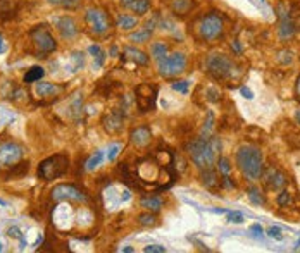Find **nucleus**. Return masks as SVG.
<instances>
[{
  "mask_svg": "<svg viewBox=\"0 0 300 253\" xmlns=\"http://www.w3.org/2000/svg\"><path fill=\"white\" fill-rule=\"evenodd\" d=\"M116 52H118V49H116V47H112V49H110V55L116 57V55H118V53H116Z\"/></svg>",
  "mask_w": 300,
  "mask_h": 253,
  "instance_id": "nucleus-50",
  "label": "nucleus"
},
{
  "mask_svg": "<svg viewBox=\"0 0 300 253\" xmlns=\"http://www.w3.org/2000/svg\"><path fill=\"white\" fill-rule=\"evenodd\" d=\"M129 140H131V143L135 145V147H147L148 143H150V140H152V133H150V129L147 128V126H138V128H135L133 131H131V135H129Z\"/></svg>",
  "mask_w": 300,
  "mask_h": 253,
  "instance_id": "nucleus-17",
  "label": "nucleus"
},
{
  "mask_svg": "<svg viewBox=\"0 0 300 253\" xmlns=\"http://www.w3.org/2000/svg\"><path fill=\"white\" fill-rule=\"evenodd\" d=\"M30 170V162L28 160H21L18 162L14 167H11L7 174H5V179H18V178H24Z\"/></svg>",
  "mask_w": 300,
  "mask_h": 253,
  "instance_id": "nucleus-21",
  "label": "nucleus"
},
{
  "mask_svg": "<svg viewBox=\"0 0 300 253\" xmlns=\"http://www.w3.org/2000/svg\"><path fill=\"white\" fill-rule=\"evenodd\" d=\"M295 250H300V239H299V241L295 243Z\"/></svg>",
  "mask_w": 300,
  "mask_h": 253,
  "instance_id": "nucleus-52",
  "label": "nucleus"
},
{
  "mask_svg": "<svg viewBox=\"0 0 300 253\" xmlns=\"http://www.w3.org/2000/svg\"><path fill=\"white\" fill-rule=\"evenodd\" d=\"M52 200L55 202H74V203H88L90 197L76 185L71 183H64V185H57L50 193Z\"/></svg>",
  "mask_w": 300,
  "mask_h": 253,
  "instance_id": "nucleus-9",
  "label": "nucleus"
},
{
  "mask_svg": "<svg viewBox=\"0 0 300 253\" xmlns=\"http://www.w3.org/2000/svg\"><path fill=\"white\" fill-rule=\"evenodd\" d=\"M194 2L192 0H171V9L176 14H186L190 11Z\"/></svg>",
  "mask_w": 300,
  "mask_h": 253,
  "instance_id": "nucleus-25",
  "label": "nucleus"
},
{
  "mask_svg": "<svg viewBox=\"0 0 300 253\" xmlns=\"http://www.w3.org/2000/svg\"><path fill=\"white\" fill-rule=\"evenodd\" d=\"M135 0H119V4L123 5V7H129V5L133 4Z\"/></svg>",
  "mask_w": 300,
  "mask_h": 253,
  "instance_id": "nucleus-46",
  "label": "nucleus"
},
{
  "mask_svg": "<svg viewBox=\"0 0 300 253\" xmlns=\"http://www.w3.org/2000/svg\"><path fill=\"white\" fill-rule=\"evenodd\" d=\"M295 91H297V97L300 99V76L297 78V83H295Z\"/></svg>",
  "mask_w": 300,
  "mask_h": 253,
  "instance_id": "nucleus-48",
  "label": "nucleus"
},
{
  "mask_svg": "<svg viewBox=\"0 0 300 253\" xmlns=\"http://www.w3.org/2000/svg\"><path fill=\"white\" fill-rule=\"evenodd\" d=\"M24 148L16 141H4L0 143V170L11 169L18 162L23 160Z\"/></svg>",
  "mask_w": 300,
  "mask_h": 253,
  "instance_id": "nucleus-11",
  "label": "nucleus"
},
{
  "mask_svg": "<svg viewBox=\"0 0 300 253\" xmlns=\"http://www.w3.org/2000/svg\"><path fill=\"white\" fill-rule=\"evenodd\" d=\"M223 33L224 21L217 12H209V14L202 16V19L197 23V34L204 42H217V40H221Z\"/></svg>",
  "mask_w": 300,
  "mask_h": 253,
  "instance_id": "nucleus-3",
  "label": "nucleus"
},
{
  "mask_svg": "<svg viewBox=\"0 0 300 253\" xmlns=\"http://www.w3.org/2000/svg\"><path fill=\"white\" fill-rule=\"evenodd\" d=\"M262 174H264V181H266L267 188H271V189H283L286 186V183H288L285 174L281 172V170H278L276 167H273V166Z\"/></svg>",
  "mask_w": 300,
  "mask_h": 253,
  "instance_id": "nucleus-16",
  "label": "nucleus"
},
{
  "mask_svg": "<svg viewBox=\"0 0 300 253\" xmlns=\"http://www.w3.org/2000/svg\"><path fill=\"white\" fill-rule=\"evenodd\" d=\"M207 93H209L207 95V100H209V102H219V97H217V95H221V93L216 90V88H211Z\"/></svg>",
  "mask_w": 300,
  "mask_h": 253,
  "instance_id": "nucleus-42",
  "label": "nucleus"
},
{
  "mask_svg": "<svg viewBox=\"0 0 300 253\" xmlns=\"http://www.w3.org/2000/svg\"><path fill=\"white\" fill-rule=\"evenodd\" d=\"M240 93H242L243 97H245V99H252V97H254V95H252V91L248 90V88H245V86H243L242 90H240Z\"/></svg>",
  "mask_w": 300,
  "mask_h": 253,
  "instance_id": "nucleus-45",
  "label": "nucleus"
},
{
  "mask_svg": "<svg viewBox=\"0 0 300 253\" xmlns=\"http://www.w3.org/2000/svg\"><path fill=\"white\" fill-rule=\"evenodd\" d=\"M88 52H90L91 55L95 57V66H97V67H100V66L104 64V59H106V55H104V52H102V49H100V45H90Z\"/></svg>",
  "mask_w": 300,
  "mask_h": 253,
  "instance_id": "nucleus-34",
  "label": "nucleus"
},
{
  "mask_svg": "<svg viewBox=\"0 0 300 253\" xmlns=\"http://www.w3.org/2000/svg\"><path fill=\"white\" fill-rule=\"evenodd\" d=\"M143 252H147V253H166V248L160 246V245H148V246H145L143 248Z\"/></svg>",
  "mask_w": 300,
  "mask_h": 253,
  "instance_id": "nucleus-41",
  "label": "nucleus"
},
{
  "mask_svg": "<svg viewBox=\"0 0 300 253\" xmlns=\"http://www.w3.org/2000/svg\"><path fill=\"white\" fill-rule=\"evenodd\" d=\"M236 166L247 181H257L264 172L262 152L254 145H243L236 152Z\"/></svg>",
  "mask_w": 300,
  "mask_h": 253,
  "instance_id": "nucleus-2",
  "label": "nucleus"
},
{
  "mask_svg": "<svg viewBox=\"0 0 300 253\" xmlns=\"http://www.w3.org/2000/svg\"><path fill=\"white\" fill-rule=\"evenodd\" d=\"M295 121H297V124L300 126V109H297V112H295Z\"/></svg>",
  "mask_w": 300,
  "mask_h": 253,
  "instance_id": "nucleus-49",
  "label": "nucleus"
},
{
  "mask_svg": "<svg viewBox=\"0 0 300 253\" xmlns=\"http://www.w3.org/2000/svg\"><path fill=\"white\" fill-rule=\"evenodd\" d=\"M102 126L109 135H119L124 128V116H123V110L119 109H112L106 114L102 118Z\"/></svg>",
  "mask_w": 300,
  "mask_h": 253,
  "instance_id": "nucleus-13",
  "label": "nucleus"
},
{
  "mask_svg": "<svg viewBox=\"0 0 300 253\" xmlns=\"http://www.w3.org/2000/svg\"><path fill=\"white\" fill-rule=\"evenodd\" d=\"M171 86H173V90H175V91H179V93H183V95L188 93V81H185V80L173 81Z\"/></svg>",
  "mask_w": 300,
  "mask_h": 253,
  "instance_id": "nucleus-36",
  "label": "nucleus"
},
{
  "mask_svg": "<svg viewBox=\"0 0 300 253\" xmlns=\"http://www.w3.org/2000/svg\"><path fill=\"white\" fill-rule=\"evenodd\" d=\"M247 195H248V198H250V202L254 205H264L266 203V198H264L262 191L259 188H255V186H250V188L247 189Z\"/></svg>",
  "mask_w": 300,
  "mask_h": 253,
  "instance_id": "nucleus-26",
  "label": "nucleus"
},
{
  "mask_svg": "<svg viewBox=\"0 0 300 253\" xmlns=\"http://www.w3.org/2000/svg\"><path fill=\"white\" fill-rule=\"evenodd\" d=\"M228 222L229 224H242L243 222V216L240 212H229L228 214Z\"/></svg>",
  "mask_w": 300,
  "mask_h": 253,
  "instance_id": "nucleus-38",
  "label": "nucleus"
},
{
  "mask_svg": "<svg viewBox=\"0 0 300 253\" xmlns=\"http://www.w3.org/2000/svg\"><path fill=\"white\" fill-rule=\"evenodd\" d=\"M119 152H121V145H112V147L109 148V153H107V160H109V162H112Z\"/></svg>",
  "mask_w": 300,
  "mask_h": 253,
  "instance_id": "nucleus-40",
  "label": "nucleus"
},
{
  "mask_svg": "<svg viewBox=\"0 0 300 253\" xmlns=\"http://www.w3.org/2000/svg\"><path fill=\"white\" fill-rule=\"evenodd\" d=\"M140 205L145 208V210H148V212H159L160 208H162L164 202H162V198H160V197H156V195H150V197L141 198Z\"/></svg>",
  "mask_w": 300,
  "mask_h": 253,
  "instance_id": "nucleus-22",
  "label": "nucleus"
},
{
  "mask_svg": "<svg viewBox=\"0 0 300 253\" xmlns=\"http://www.w3.org/2000/svg\"><path fill=\"white\" fill-rule=\"evenodd\" d=\"M156 99H157V91L156 86L150 83H141L137 88V95H135V102H137L138 109L141 112H148V110H154L156 107Z\"/></svg>",
  "mask_w": 300,
  "mask_h": 253,
  "instance_id": "nucleus-12",
  "label": "nucleus"
},
{
  "mask_svg": "<svg viewBox=\"0 0 300 253\" xmlns=\"http://www.w3.org/2000/svg\"><path fill=\"white\" fill-rule=\"evenodd\" d=\"M69 169V159L68 155L55 153L49 159H45L38 166V178L43 181H53V179L62 178Z\"/></svg>",
  "mask_w": 300,
  "mask_h": 253,
  "instance_id": "nucleus-6",
  "label": "nucleus"
},
{
  "mask_svg": "<svg viewBox=\"0 0 300 253\" xmlns=\"http://www.w3.org/2000/svg\"><path fill=\"white\" fill-rule=\"evenodd\" d=\"M202 185L205 186L211 191H216V189L221 188V174H217L214 170V167H209V169L202 170Z\"/></svg>",
  "mask_w": 300,
  "mask_h": 253,
  "instance_id": "nucleus-18",
  "label": "nucleus"
},
{
  "mask_svg": "<svg viewBox=\"0 0 300 253\" xmlns=\"http://www.w3.org/2000/svg\"><path fill=\"white\" fill-rule=\"evenodd\" d=\"M7 235L11 236V238H19V239H23V235L19 233V229H18V227H11V229L7 231Z\"/></svg>",
  "mask_w": 300,
  "mask_h": 253,
  "instance_id": "nucleus-43",
  "label": "nucleus"
},
{
  "mask_svg": "<svg viewBox=\"0 0 300 253\" xmlns=\"http://www.w3.org/2000/svg\"><path fill=\"white\" fill-rule=\"evenodd\" d=\"M267 236L273 239H278V241H281L283 239V235H281V229L280 227H269L267 229Z\"/></svg>",
  "mask_w": 300,
  "mask_h": 253,
  "instance_id": "nucleus-39",
  "label": "nucleus"
},
{
  "mask_svg": "<svg viewBox=\"0 0 300 253\" xmlns=\"http://www.w3.org/2000/svg\"><path fill=\"white\" fill-rule=\"evenodd\" d=\"M30 40L33 43V47L36 49V55L47 57L49 53H52L53 50L57 49V43L53 40L52 33L47 28V24H38L30 31Z\"/></svg>",
  "mask_w": 300,
  "mask_h": 253,
  "instance_id": "nucleus-7",
  "label": "nucleus"
},
{
  "mask_svg": "<svg viewBox=\"0 0 300 253\" xmlns=\"http://www.w3.org/2000/svg\"><path fill=\"white\" fill-rule=\"evenodd\" d=\"M45 76V69L42 66H33L30 67V71L24 74V83H35V81H40Z\"/></svg>",
  "mask_w": 300,
  "mask_h": 253,
  "instance_id": "nucleus-24",
  "label": "nucleus"
},
{
  "mask_svg": "<svg viewBox=\"0 0 300 253\" xmlns=\"http://www.w3.org/2000/svg\"><path fill=\"white\" fill-rule=\"evenodd\" d=\"M53 24L64 40H72L78 34V24L71 16H57L53 17Z\"/></svg>",
  "mask_w": 300,
  "mask_h": 253,
  "instance_id": "nucleus-14",
  "label": "nucleus"
},
{
  "mask_svg": "<svg viewBox=\"0 0 300 253\" xmlns=\"http://www.w3.org/2000/svg\"><path fill=\"white\" fill-rule=\"evenodd\" d=\"M164 172H166V166H160L156 159H147L138 164L137 170H135V176H137L135 179H140V181L147 183V185L166 188L162 178Z\"/></svg>",
  "mask_w": 300,
  "mask_h": 253,
  "instance_id": "nucleus-5",
  "label": "nucleus"
},
{
  "mask_svg": "<svg viewBox=\"0 0 300 253\" xmlns=\"http://www.w3.org/2000/svg\"><path fill=\"white\" fill-rule=\"evenodd\" d=\"M205 71L209 72L214 80L226 81L236 76V64L224 53H214L205 62Z\"/></svg>",
  "mask_w": 300,
  "mask_h": 253,
  "instance_id": "nucleus-4",
  "label": "nucleus"
},
{
  "mask_svg": "<svg viewBox=\"0 0 300 253\" xmlns=\"http://www.w3.org/2000/svg\"><path fill=\"white\" fill-rule=\"evenodd\" d=\"M129 9L133 12H137V14H145L150 9V2L148 0H135L133 4L129 5Z\"/></svg>",
  "mask_w": 300,
  "mask_h": 253,
  "instance_id": "nucleus-33",
  "label": "nucleus"
},
{
  "mask_svg": "<svg viewBox=\"0 0 300 253\" xmlns=\"http://www.w3.org/2000/svg\"><path fill=\"white\" fill-rule=\"evenodd\" d=\"M123 52H124L126 59L133 61L135 64H138V66H147L148 62H150V59H148L147 53L141 52V50H138V49H135V47H124Z\"/></svg>",
  "mask_w": 300,
  "mask_h": 253,
  "instance_id": "nucleus-19",
  "label": "nucleus"
},
{
  "mask_svg": "<svg viewBox=\"0 0 300 253\" xmlns=\"http://www.w3.org/2000/svg\"><path fill=\"white\" fill-rule=\"evenodd\" d=\"M186 152L190 155L192 162L198 169H209L214 167L221 153V140L217 136H200L197 140L186 145Z\"/></svg>",
  "mask_w": 300,
  "mask_h": 253,
  "instance_id": "nucleus-1",
  "label": "nucleus"
},
{
  "mask_svg": "<svg viewBox=\"0 0 300 253\" xmlns=\"http://www.w3.org/2000/svg\"><path fill=\"white\" fill-rule=\"evenodd\" d=\"M0 205H2V207H5V202L2 200V198H0Z\"/></svg>",
  "mask_w": 300,
  "mask_h": 253,
  "instance_id": "nucleus-53",
  "label": "nucleus"
},
{
  "mask_svg": "<svg viewBox=\"0 0 300 253\" xmlns=\"http://www.w3.org/2000/svg\"><path fill=\"white\" fill-rule=\"evenodd\" d=\"M102 159H104V152L102 150H97L95 153L91 155L90 159L87 160V164H85V169H87V170H95L97 167L102 164Z\"/></svg>",
  "mask_w": 300,
  "mask_h": 253,
  "instance_id": "nucleus-27",
  "label": "nucleus"
},
{
  "mask_svg": "<svg viewBox=\"0 0 300 253\" xmlns=\"http://www.w3.org/2000/svg\"><path fill=\"white\" fill-rule=\"evenodd\" d=\"M5 52V43H4V36H2V33H0V53Z\"/></svg>",
  "mask_w": 300,
  "mask_h": 253,
  "instance_id": "nucleus-47",
  "label": "nucleus"
},
{
  "mask_svg": "<svg viewBox=\"0 0 300 253\" xmlns=\"http://www.w3.org/2000/svg\"><path fill=\"white\" fill-rule=\"evenodd\" d=\"M216 164H217V167H219L221 176H229V172H231V164H229L228 159L221 157V159H217Z\"/></svg>",
  "mask_w": 300,
  "mask_h": 253,
  "instance_id": "nucleus-35",
  "label": "nucleus"
},
{
  "mask_svg": "<svg viewBox=\"0 0 300 253\" xmlns=\"http://www.w3.org/2000/svg\"><path fill=\"white\" fill-rule=\"evenodd\" d=\"M137 222L143 227H150V226H156L157 224V217L154 216V212H148V214H140L137 217Z\"/></svg>",
  "mask_w": 300,
  "mask_h": 253,
  "instance_id": "nucleus-32",
  "label": "nucleus"
},
{
  "mask_svg": "<svg viewBox=\"0 0 300 253\" xmlns=\"http://www.w3.org/2000/svg\"><path fill=\"white\" fill-rule=\"evenodd\" d=\"M36 95L42 97V99H49V97H55L62 91V86L59 84H52V83H38L35 88Z\"/></svg>",
  "mask_w": 300,
  "mask_h": 253,
  "instance_id": "nucleus-20",
  "label": "nucleus"
},
{
  "mask_svg": "<svg viewBox=\"0 0 300 253\" xmlns=\"http://www.w3.org/2000/svg\"><path fill=\"white\" fill-rule=\"evenodd\" d=\"M278 205H280L281 208H285V207H290V205H293V197H292V193L288 191V189H280V195H278L276 198Z\"/></svg>",
  "mask_w": 300,
  "mask_h": 253,
  "instance_id": "nucleus-30",
  "label": "nucleus"
},
{
  "mask_svg": "<svg viewBox=\"0 0 300 253\" xmlns=\"http://www.w3.org/2000/svg\"><path fill=\"white\" fill-rule=\"evenodd\" d=\"M116 26L119 28V30H124V31H129L133 30V28L138 26V19L133 17V16H128V14H121L118 17V21H116Z\"/></svg>",
  "mask_w": 300,
  "mask_h": 253,
  "instance_id": "nucleus-23",
  "label": "nucleus"
},
{
  "mask_svg": "<svg viewBox=\"0 0 300 253\" xmlns=\"http://www.w3.org/2000/svg\"><path fill=\"white\" fill-rule=\"evenodd\" d=\"M71 59H72V61H74V71H78V69L83 67L85 59H83V53H81V52H72Z\"/></svg>",
  "mask_w": 300,
  "mask_h": 253,
  "instance_id": "nucleus-37",
  "label": "nucleus"
},
{
  "mask_svg": "<svg viewBox=\"0 0 300 253\" xmlns=\"http://www.w3.org/2000/svg\"><path fill=\"white\" fill-rule=\"evenodd\" d=\"M157 71L162 78H176L186 71V55L183 52H173L162 57L157 64Z\"/></svg>",
  "mask_w": 300,
  "mask_h": 253,
  "instance_id": "nucleus-8",
  "label": "nucleus"
},
{
  "mask_svg": "<svg viewBox=\"0 0 300 253\" xmlns=\"http://www.w3.org/2000/svg\"><path fill=\"white\" fill-rule=\"evenodd\" d=\"M123 252H126V253H131V252H133V248H131V246H126V248H123Z\"/></svg>",
  "mask_w": 300,
  "mask_h": 253,
  "instance_id": "nucleus-51",
  "label": "nucleus"
},
{
  "mask_svg": "<svg viewBox=\"0 0 300 253\" xmlns=\"http://www.w3.org/2000/svg\"><path fill=\"white\" fill-rule=\"evenodd\" d=\"M85 23H87L88 30L93 34L100 36L106 34L110 30V17L104 9L100 7H90L85 12Z\"/></svg>",
  "mask_w": 300,
  "mask_h": 253,
  "instance_id": "nucleus-10",
  "label": "nucleus"
},
{
  "mask_svg": "<svg viewBox=\"0 0 300 253\" xmlns=\"http://www.w3.org/2000/svg\"><path fill=\"white\" fill-rule=\"evenodd\" d=\"M150 53H152L154 59L160 61L162 57L167 55V45H166V43H159V42L152 43V45H150Z\"/></svg>",
  "mask_w": 300,
  "mask_h": 253,
  "instance_id": "nucleus-31",
  "label": "nucleus"
},
{
  "mask_svg": "<svg viewBox=\"0 0 300 253\" xmlns=\"http://www.w3.org/2000/svg\"><path fill=\"white\" fill-rule=\"evenodd\" d=\"M250 231L254 233V235L262 236V227H261V224H254V226L250 227Z\"/></svg>",
  "mask_w": 300,
  "mask_h": 253,
  "instance_id": "nucleus-44",
  "label": "nucleus"
},
{
  "mask_svg": "<svg viewBox=\"0 0 300 253\" xmlns=\"http://www.w3.org/2000/svg\"><path fill=\"white\" fill-rule=\"evenodd\" d=\"M47 2H49L50 5L68 9V11H72V9H76L78 5L81 4V0H47Z\"/></svg>",
  "mask_w": 300,
  "mask_h": 253,
  "instance_id": "nucleus-28",
  "label": "nucleus"
},
{
  "mask_svg": "<svg viewBox=\"0 0 300 253\" xmlns=\"http://www.w3.org/2000/svg\"><path fill=\"white\" fill-rule=\"evenodd\" d=\"M278 11H280V28H278V36H280L281 42H286L290 38L295 34V24L293 21L290 19V14L286 11H283V4L278 5Z\"/></svg>",
  "mask_w": 300,
  "mask_h": 253,
  "instance_id": "nucleus-15",
  "label": "nucleus"
},
{
  "mask_svg": "<svg viewBox=\"0 0 300 253\" xmlns=\"http://www.w3.org/2000/svg\"><path fill=\"white\" fill-rule=\"evenodd\" d=\"M150 36H152V30H138L137 33H131L129 34V40L133 43H145L147 40H150Z\"/></svg>",
  "mask_w": 300,
  "mask_h": 253,
  "instance_id": "nucleus-29",
  "label": "nucleus"
}]
</instances>
